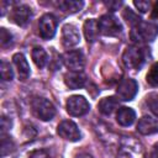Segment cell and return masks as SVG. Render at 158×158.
<instances>
[{"label": "cell", "mask_w": 158, "mask_h": 158, "mask_svg": "<svg viewBox=\"0 0 158 158\" xmlns=\"http://www.w3.org/2000/svg\"><path fill=\"white\" fill-rule=\"evenodd\" d=\"M151 17L152 19H158V1L153 5V9H152V14H151Z\"/></svg>", "instance_id": "obj_30"}, {"label": "cell", "mask_w": 158, "mask_h": 158, "mask_svg": "<svg viewBox=\"0 0 158 158\" xmlns=\"http://www.w3.org/2000/svg\"><path fill=\"white\" fill-rule=\"evenodd\" d=\"M56 5L64 12L74 14V12H78L81 10V7L84 6V2L83 1H74V0H62V1H58Z\"/></svg>", "instance_id": "obj_19"}, {"label": "cell", "mask_w": 158, "mask_h": 158, "mask_svg": "<svg viewBox=\"0 0 158 158\" xmlns=\"http://www.w3.org/2000/svg\"><path fill=\"white\" fill-rule=\"evenodd\" d=\"M147 60V48L141 46H130L122 54V63L130 70H139Z\"/></svg>", "instance_id": "obj_2"}, {"label": "cell", "mask_w": 158, "mask_h": 158, "mask_svg": "<svg viewBox=\"0 0 158 158\" xmlns=\"http://www.w3.org/2000/svg\"><path fill=\"white\" fill-rule=\"evenodd\" d=\"M0 72H1V78H2V80L9 81V80H11V79L14 78V70H12L10 63H7V62H5V60L1 62Z\"/></svg>", "instance_id": "obj_25"}, {"label": "cell", "mask_w": 158, "mask_h": 158, "mask_svg": "<svg viewBox=\"0 0 158 158\" xmlns=\"http://www.w3.org/2000/svg\"><path fill=\"white\" fill-rule=\"evenodd\" d=\"M65 105H67L68 114L70 116H75V117L84 116L90 110V105H89L88 100L81 95H73V96L68 98Z\"/></svg>", "instance_id": "obj_5"}, {"label": "cell", "mask_w": 158, "mask_h": 158, "mask_svg": "<svg viewBox=\"0 0 158 158\" xmlns=\"http://www.w3.org/2000/svg\"><path fill=\"white\" fill-rule=\"evenodd\" d=\"M80 41V35L78 28L72 23H65L62 28V43L65 48H72L77 46Z\"/></svg>", "instance_id": "obj_11"}, {"label": "cell", "mask_w": 158, "mask_h": 158, "mask_svg": "<svg viewBox=\"0 0 158 158\" xmlns=\"http://www.w3.org/2000/svg\"><path fill=\"white\" fill-rule=\"evenodd\" d=\"M120 156L122 158H142L143 149L141 143L132 137H123L120 144Z\"/></svg>", "instance_id": "obj_6"}, {"label": "cell", "mask_w": 158, "mask_h": 158, "mask_svg": "<svg viewBox=\"0 0 158 158\" xmlns=\"http://www.w3.org/2000/svg\"><path fill=\"white\" fill-rule=\"evenodd\" d=\"M63 62L70 72H81L85 65V57L81 51L79 49H72L64 53Z\"/></svg>", "instance_id": "obj_9"}, {"label": "cell", "mask_w": 158, "mask_h": 158, "mask_svg": "<svg viewBox=\"0 0 158 158\" xmlns=\"http://www.w3.org/2000/svg\"><path fill=\"white\" fill-rule=\"evenodd\" d=\"M15 148V143L11 139V137H6L5 135H2V139H1V149H2V156H7L10 154Z\"/></svg>", "instance_id": "obj_24"}, {"label": "cell", "mask_w": 158, "mask_h": 158, "mask_svg": "<svg viewBox=\"0 0 158 158\" xmlns=\"http://www.w3.org/2000/svg\"><path fill=\"white\" fill-rule=\"evenodd\" d=\"M105 5H106L111 11H115V10H117V9L122 5V2H121V1H109V2H105Z\"/></svg>", "instance_id": "obj_29"}, {"label": "cell", "mask_w": 158, "mask_h": 158, "mask_svg": "<svg viewBox=\"0 0 158 158\" xmlns=\"http://www.w3.org/2000/svg\"><path fill=\"white\" fill-rule=\"evenodd\" d=\"M99 33H100V31H99V25H98L96 20L90 19L84 22V35L89 43L95 42L98 40Z\"/></svg>", "instance_id": "obj_18"}, {"label": "cell", "mask_w": 158, "mask_h": 158, "mask_svg": "<svg viewBox=\"0 0 158 158\" xmlns=\"http://www.w3.org/2000/svg\"><path fill=\"white\" fill-rule=\"evenodd\" d=\"M151 158H158V143L154 144V147L152 149V153H151Z\"/></svg>", "instance_id": "obj_31"}, {"label": "cell", "mask_w": 158, "mask_h": 158, "mask_svg": "<svg viewBox=\"0 0 158 158\" xmlns=\"http://www.w3.org/2000/svg\"><path fill=\"white\" fill-rule=\"evenodd\" d=\"M136 118V112L131 107H120L116 114V121L121 126H131Z\"/></svg>", "instance_id": "obj_17"}, {"label": "cell", "mask_w": 158, "mask_h": 158, "mask_svg": "<svg viewBox=\"0 0 158 158\" xmlns=\"http://www.w3.org/2000/svg\"><path fill=\"white\" fill-rule=\"evenodd\" d=\"M137 131L141 135H153L158 132V120L152 116H142L137 123Z\"/></svg>", "instance_id": "obj_13"}, {"label": "cell", "mask_w": 158, "mask_h": 158, "mask_svg": "<svg viewBox=\"0 0 158 158\" xmlns=\"http://www.w3.org/2000/svg\"><path fill=\"white\" fill-rule=\"evenodd\" d=\"M64 83L69 89H81L86 84V75L83 72H69L64 75Z\"/></svg>", "instance_id": "obj_14"}, {"label": "cell", "mask_w": 158, "mask_h": 158, "mask_svg": "<svg viewBox=\"0 0 158 158\" xmlns=\"http://www.w3.org/2000/svg\"><path fill=\"white\" fill-rule=\"evenodd\" d=\"M11 127V120L10 118H7V117H5V116H2L1 117V128H2V135L9 130Z\"/></svg>", "instance_id": "obj_28"}, {"label": "cell", "mask_w": 158, "mask_h": 158, "mask_svg": "<svg viewBox=\"0 0 158 158\" xmlns=\"http://www.w3.org/2000/svg\"><path fill=\"white\" fill-rule=\"evenodd\" d=\"M147 105L149 110L158 117V93H152L147 96Z\"/></svg>", "instance_id": "obj_26"}, {"label": "cell", "mask_w": 158, "mask_h": 158, "mask_svg": "<svg viewBox=\"0 0 158 158\" xmlns=\"http://www.w3.org/2000/svg\"><path fill=\"white\" fill-rule=\"evenodd\" d=\"M12 62H14L16 69H17L19 79L22 80V81L26 80V79L30 77V73H31L30 65H28V63H27L26 57H25L22 53H16V54H14V57H12Z\"/></svg>", "instance_id": "obj_15"}, {"label": "cell", "mask_w": 158, "mask_h": 158, "mask_svg": "<svg viewBox=\"0 0 158 158\" xmlns=\"http://www.w3.org/2000/svg\"><path fill=\"white\" fill-rule=\"evenodd\" d=\"M38 30L40 36L43 40H51L56 35L57 30V19L52 14H46L40 19L38 22Z\"/></svg>", "instance_id": "obj_10"}, {"label": "cell", "mask_w": 158, "mask_h": 158, "mask_svg": "<svg viewBox=\"0 0 158 158\" xmlns=\"http://www.w3.org/2000/svg\"><path fill=\"white\" fill-rule=\"evenodd\" d=\"M131 40L135 43H148L156 40L158 36V23L141 21L131 27Z\"/></svg>", "instance_id": "obj_1"}, {"label": "cell", "mask_w": 158, "mask_h": 158, "mask_svg": "<svg viewBox=\"0 0 158 158\" xmlns=\"http://www.w3.org/2000/svg\"><path fill=\"white\" fill-rule=\"evenodd\" d=\"M77 158H93V157L89 156V154H80V156H78Z\"/></svg>", "instance_id": "obj_32"}, {"label": "cell", "mask_w": 158, "mask_h": 158, "mask_svg": "<svg viewBox=\"0 0 158 158\" xmlns=\"http://www.w3.org/2000/svg\"><path fill=\"white\" fill-rule=\"evenodd\" d=\"M123 19L126 20V22H127L131 27L142 21V19H141L137 14H135L130 7H126V9L123 10Z\"/></svg>", "instance_id": "obj_23"}, {"label": "cell", "mask_w": 158, "mask_h": 158, "mask_svg": "<svg viewBox=\"0 0 158 158\" xmlns=\"http://www.w3.org/2000/svg\"><path fill=\"white\" fill-rule=\"evenodd\" d=\"M31 107H32L33 114L42 121L52 120L56 116V112H57L54 105L49 100H47L44 98H40V96H36V98L32 99Z\"/></svg>", "instance_id": "obj_3"}, {"label": "cell", "mask_w": 158, "mask_h": 158, "mask_svg": "<svg viewBox=\"0 0 158 158\" xmlns=\"http://www.w3.org/2000/svg\"><path fill=\"white\" fill-rule=\"evenodd\" d=\"M120 105V100L115 96H106L104 99H101L98 104V109L102 115H111L116 109H118Z\"/></svg>", "instance_id": "obj_16"}, {"label": "cell", "mask_w": 158, "mask_h": 158, "mask_svg": "<svg viewBox=\"0 0 158 158\" xmlns=\"http://www.w3.org/2000/svg\"><path fill=\"white\" fill-rule=\"evenodd\" d=\"M98 25L100 33H102L104 36L116 37L122 32V25L120 20L111 14L102 15L98 21Z\"/></svg>", "instance_id": "obj_4"}, {"label": "cell", "mask_w": 158, "mask_h": 158, "mask_svg": "<svg viewBox=\"0 0 158 158\" xmlns=\"http://www.w3.org/2000/svg\"><path fill=\"white\" fill-rule=\"evenodd\" d=\"M133 5L138 9V11L141 12H147L149 6H151V2L149 1H142V0H138V1H133Z\"/></svg>", "instance_id": "obj_27"}, {"label": "cell", "mask_w": 158, "mask_h": 158, "mask_svg": "<svg viewBox=\"0 0 158 158\" xmlns=\"http://www.w3.org/2000/svg\"><path fill=\"white\" fill-rule=\"evenodd\" d=\"M32 19V10L27 5H17L12 9L11 20L19 26H26Z\"/></svg>", "instance_id": "obj_12"}, {"label": "cell", "mask_w": 158, "mask_h": 158, "mask_svg": "<svg viewBox=\"0 0 158 158\" xmlns=\"http://www.w3.org/2000/svg\"><path fill=\"white\" fill-rule=\"evenodd\" d=\"M31 56H32V59H33L35 64L38 68H44L47 65V63H48V54H47V52L42 47H38V46L35 47L32 49Z\"/></svg>", "instance_id": "obj_20"}, {"label": "cell", "mask_w": 158, "mask_h": 158, "mask_svg": "<svg viewBox=\"0 0 158 158\" xmlns=\"http://www.w3.org/2000/svg\"><path fill=\"white\" fill-rule=\"evenodd\" d=\"M146 80L151 86H158V62H156L146 75Z\"/></svg>", "instance_id": "obj_22"}, {"label": "cell", "mask_w": 158, "mask_h": 158, "mask_svg": "<svg viewBox=\"0 0 158 158\" xmlns=\"http://www.w3.org/2000/svg\"><path fill=\"white\" fill-rule=\"evenodd\" d=\"M57 133L67 139V141H70V142H77L81 138V133H80V130L78 128L77 123L73 122L72 120H64L62 121L58 127H57Z\"/></svg>", "instance_id": "obj_8"}, {"label": "cell", "mask_w": 158, "mask_h": 158, "mask_svg": "<svg viewBox=\"0 0 158 158\" xmlns=\"http://www.w3.org/2000/svg\"><path fill=\"white\" fill-rule=\"evenodd\" d=\"M137 91H138V84H137V81L135 79L126 78V79H122L118 83L117 89H116V95H117V98L120 100L131 101L136 96Z\"/></svg>", "instance_id": "obj_7"}, {"label": "cell", "mask_w": 158, "mask_h": 158, "mask_svg": "<svg viewBox=\"0 0 158 158\" xmlns=\"http://www.w3.org/2000/svg\"><path fill=\"white\" fill-rule=\"evenodd\" d=\"M14 43V36L10 31H7L6 28L1 27L0 28V44L2 48H7L10 46H12Z\"/></svg>", "instance_id": "obj_21"}]
</instances>
